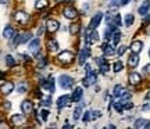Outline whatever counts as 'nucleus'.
<instances>
[{"label": "nucleus", "instance_id": "6e6552de", "mask_svg": "<svg viewBox=\"0 0 150 129\" xmlns=\"http://www.w3.org/2000/svg\"><path fill=\"white\" fill-rule=\"evenodd\" d=\"M13 90H14V85L11 82H1V93L3 94H10Z\"/></svg>", "mask_w": 150, "mask_h": 129}, {"label": "nucleus", "instance_id": "864d4df0", "mask_svg": "<svg viewBox=\"0 0 150 129\" xmlns=\"http://www.w3.org/2000/svg\"><path fill=\"white\" fill-rule=\"evenodd\" d=\"M1 4H6V0H1Z\"/></svg>", "mask_w": 150, "mask_h": 129}, {"label": "nucleus", "instance_id": "37998d69", "mask_svg": "<svg viewBox=\"0 0 150 129\" xmlns=\"http://www.w3.org/2000/svg\"><path fill=\"white\" fill-rule=\"evenodd\" d=\"M96 63H97L99 65H102V64H104L106 61H104V59H103V57H99V59L96 60Z\"/></svg>", "mask_w": 150, "mask_h": 129}, {"label": "nucleus", "instance_id": "473e14b6", "mask_svg": "<svg viewBox=\"0 0 150 129\" xmlns=\"http://www.w3.org/2000/svg\"><path fill=\"white\" fill-rule=\"evenodd\" d=\"M70 32H71V35H76V33L79 32V25L78 24H72L70 27Z\"/></svg>", "mask_w": 150, "mask_h": 129}, {"label": "nucleus", "instance_id": "5701e85b", "mask_svg": "<svg viewBox=\"0 0 150 129\" xmlns=\"http://www.w3.org/2000/svg\"><path fill=\"white\" fill-rule=\"evenodd\" d=\"M31 38H32V33L31 32H27V33H24L22 36H18V44H21V43H27Z\"/></svg>", "mask_w": 150, "mask_h": 129}, {"label": "nucleus", "instance_id": "3c124183", "mask_svg": "<svg viewBox=\"0 0 150 129\" xmlns=\"http://www.w3.org/2000/svg\"><path fill=\"white\" fill-rule=\"evenodd\" d=\"M145 21H146V22H147V21H150V16H147V17H146V20H145Z\"/></svg>", "mask_w": 150, "mask_h": 129}, {"label": "nucleus", "instance_id": "b1692460", "mask_svg": "<svg viewBox=\"0 0 150 129\" xmlns=\"http://www.w3.org/2000/svg\"><path fill=\"white\" fill-rule=\"evenodd\" d=\"M82 99V87H76L74 90V94H72V100L74 102H78Z\"/></svg>", "mask_w": 150, "mask_h": 129}, {"label": "nucleus", "instance_id": "c03bdc74", "mask_svg": "<svg viewBox=\"0 0 150 129\" xmlns=\"http://www.w3.org/2000/svg\"><path fill=\"white\" fill-rule=\"evenodd\" d=\"M45 65H46V60L42 59V60H40V63H39V67H40V68H43Z\"/></svg>", "mask_w": 150, "mask_h": 129}, {"label": "nucleus", "instance_id": "9b49d317", "mask_svg": "<svg viewBox=\"0 0 150 129\" xmlns=\"http://www.w3.org/2000/svg\"><path fill=\"white\" fill-rule=\"evenodd\" d=\"M102 17H103L102 13H96V16L92 18L91 25H89L91 31H92V29H95V28H97V25H99V24H100V21H102Z\"/></svg>", "mask_w": 150, "mask_h": 129}, {"label": "nucleus", "instance_id": "f257e3e1", "mask_svg": "<svg viewBox=\"0 0 150 129\" xmlns=\"http://www.w3.org/2000/svg\"><path fill=\"white\" fill-rule=\"evenodd\" d=\"M59 83L63 89H71L74 86V78L68 75H60L59 76Z\"/></svg>", "mask_w": 150, "mask_h": 129}, {"label": "nucleus", "instance_id": "9d476101", "mask_svg": "<svg viewBox=\"0 0 150 129\" xmlns=\"http://www.w3.org/2000/svg\"><path fill=\"white\" fill-rule=\"evenodd\" d=\"M97 40H99V33H97V31L92 29L91 33H88V36H86V42L92 44V43H96Z\"/></svg>", "mask_w": 150, "mask_h": 129}, {"label": "nucleus", "instance_id": "8fccbe9b", "mask_svg": "<svg viewBox=\"0 0 150 129\" xmlns=\"http://www.w3.org/2000/svg\"><path fill=\"white\" fill-rule=\"evenodd\" d=\"M131 0H122V6H125V4H128Z\"/></svg>", "mask_w": 150, "mask_h": 129}, {"label": "nucleus", "instance_id": "f3484780", "mask_svg": "<svg viewBox=\"0 0 150 129\" xmlns=\"http://www.w3.org/2000/svg\"><path fill=\"white\" fill-rule=\"evenodd\" d=\"M138 64H139V56H138L136 53H132V56L128 59V65L129 67H132V68H135Z\"/></svg>", "mask_w": 150, "mask_h": 129}, {"label": "nucleus", "instance_id": "423d86ee", "mask_svg": "<svg viewBox=\"0 0 150 129\" xmlns=\"http://www.w3.org/2000/svg\"><path fill=\"white\" fill-rule=\"evenodd\" d=\"M21 110H22V113L25 114V115H29V114L33 111V104H32V102H29V100H25V102H22Z\"/></svg>", "mask_w": 150, "mask_h": 129}, {"label": "nucleus", "instance_id": "4be33fe9", "mask_svg": "<svg viewBox=\"0 0 150 129\" xmlns=\"http://www.w3.org/2000/svg\"><path fill=\"white\" fill-rule=\"evenodd\" d=\"M39 46H40V39H33L32 42H29V46H28V47H29L31 51H36Z\"/></svg>", "mask_w": 150, "mask_h": 129}, {"label": "nucleus", "instance_id": "603ef678", "mask_svg": "<svg viewBox=\"0 0 150 129\" xmlns=\"http://www.w3.org/2000/svg\"><path fill=\"white\" fill-rule=\"evenodd\" d=\"M146 99H147V100H149V99H150V92H149V93H147V94H146Z\"/></svg>", "mask_w": 150, "mask_h": 129}, {"label": "nucleus", "instance_id": "7c9ffc66", "mask_svg": "<svg viewBox=\"0 0 150 129\" xmlns=\"http://www.w3.org/2000/svg\"><path fill=\"white\" fill-rule=\"evenodd\" d=\"M124 68V65L121 61H115L114 63V65H112V70H114V72H120V71Z\"/></svg>", "mask_w": 150, "mask_h": 129}, {"label": "nucleus", "instance_id": "ddd939ff", "mask_svg": "<svg viewBox=\"0 0 150 129\" xmlns=\"http://www.w3.org/2000/svg\"><path fill=\"white\" fill-rule=\"evenodd\" d=\"M140 81H142V76H140L139 72H131L129 74V82L132 85H138V83H140Z\"/></svg>", "mask_w": 150, "mask_h": 129}, {"label": "nucleus", "instance_id": "ea45409f", "mask_svg": "<svg viewBox=\"0 0 150 129\" xmlns=\"http://www.w3.org/2000/svg\"><path fill=\"white\" fill-rule=\"evenodd\" d=\"M125 51H127V47H125V46H121V47L118 49V56H122Z\"/></svg>", "mask_w": 150, "mask_h": 129}, {"label": "nucleus", "instance_id": "aec40b11", "mask_svg": "<svg viewBox=\"0 0 150 129\" xmlns=\"http://www.w3.org/2000/svg\"><path fill=\"white\" fill-rule=\"evenodd\" d=\"M40 104L45 106V107H49L52 104V96L50 94H43L42 99H40Z\"/></svg>", "mask_w": 150, "mask_h": 129}, {"label": "nucleus", "instance_id": "09e8293b", "mask_svg": "<svg viewBox=\"0 0 150 129\" xmlns=\"http://www.w3.org/2000/svg\"><path fill=\"white\" fill-rule=\"evenodd\" d=\"M4 107L7 108V110H10V108H11V103H6V104H4Z\"/></svg>", "mask_w": 150, "mask_h": 129}, {"label": "nucleus", "instance_id": "e433bc0d", "mask_svg": "<svg viewBox=\"0 0 150 129\" xmlns=\"http://www.w3.org/2000/svg\"><path fill=\"white\" fill-rule=\"evenodd\" d=\"M82 119H83V122H86V121H91V111H86L83 115H82Z\"/></svg>", "mask_w": 150, "mask_h": 129}, {"label": "nucleus", "instance_id": "5fc2aeb1", "mask_svg": "<svg viewBox=\"0 0 150 129\" xmlns=\"http://www.w3.org/2000/svg\"><path fill=\"white\" fill-rule=\"evenodd\" d=\"M147 128H150V122H149V124H147Z\"/></svg>", "mask_w": 150, "mask_h": 129}, {"label": "nucleus", "instance_id": "49530a36", "mask_svg": "<svg viewBox=\"0 0 150 129\" xmlns=\"http://www.w3.org/2000/svg\"><path fill=\"white\" fill-rule=\"evenodd\" d=\"M150 110V104H145V107L142 108V111H149Z\"/></svg>", "mask_w": 150, "mask_h": 129}, {"label": "nucleus", "instance_id": "f704fd0d", "mask_svg": "<svg viewBox=\"0 0 150 129\" xmlns=\"http://www.w3.org/2000/svg\"><path fill=\"white\" fill-rule=\"evenodd\" d=\"M112 106H114V108H115V111H122L124 110V104L121 102H115Z\"/></svg>", "mask_w": 150, "mask_h": 129}, {"label": "nucleus", "instance_id": "412c9836", "mask_svg": "<svg viewBox=\"0 0 150 129\" xmlns=\"http://www.w3.org/2000/svg\"><path fill=\"white\" fill-rule=\"evenodd\" d=\"M147 124H149V121L145 118H139L135 121V128H147Z\"/></svg>", "mask_w": 150, "mask_h": 129}, {"label": "nucleus", "instance_id": "6ab92c4d", "mask_svg": "<svg viewBox=\"0 0 150 129\" xmlns=\"http://www.w3.org/2000/svg\"><path fill=\"white\" fill-rule=\"evenodd\" d=\"M14 36V29L8 25V27H6L4 28V31H3V38L4 39H11Z\"/></svg>", "mask_w": 150, "mask_h": 129}, {"label": "nucleus", "instance_id": "393cba45", "mask_svg": "<svg viewBox=\"0 0 150 129\" xmlns=\"http://www.w3.org/2000/svg\"><path fill=\"white\" fill-rule=\"evenodd\" d=\"M47 6H49L47 0H36V3H35V7H36L38 10H42V8L47 7Z\"/></svg>", "mask_w": 150, "mask_h": 129}, {"label": "nucleus", "instance_id": "72a5a7b5", "mask_svg": "<svg viewBox=\"0 0 150 129\" xmlns=\"http://www.w3.org/2000/svg\"><path fill=\"white\" fill-rule=\"evenodd\" d=\"M4 60H6V64L8 65V67H13V65H14V63H16V61H14V59L11 57L10 54H7V56L4 57Z\"/></svg>", "mask_w": 150, "mask_h": 129}, {"label": "nucleus", "instance_id": "dca6fc26", "mask_svg": "<svg viewBox=\"0 0 150 129\" xmlns=\"http://www.w3.org/2000/svg\"><path fill=\"white\" fill-rule=\"evenodd\" d=\"M149 8H150V0H145L143 3H142V6L139 7V14L140 16H146L147 14V11H149Z\"/></svg>", "mask_w": 150, "mask_h": 129}, {"label": "nucleus", "instance_id": "6e6d98bb", "mask_svg": "<svg viewBox=\"0 0 150 129\" xmlns=\"http://www.w3.org/2000/svg\"><path fill=\"white\" fill-rule=\"evenodd\" d=\"M149 32H150V27H149Z\"/></svg>", "mask_w": 150, "mask_h": 129}, {"label": "nucleus", "instance_id": "0eeeda50", "mask_svg": "<svg viewBox=\"0 0 150 129\" xmlns=\"http://www.w3.org/2000/svg\"><path fill=\"white\" fill-rule=\"evenodd\" d=\"M70 102H71V97L68 94H63L61 97H59V100H57V106L60 108L61 107H68L70 106Z\"/></svg>", "mask_w": 150, "mask_h": 129}, {"label": "nucleus", "instance_id": "2eb2a0df", "mask_svg": "<svg viewBox=\"0 0 150 129\" xmlns=\"http://www.w3.org/2000/svg\"><path fill=\"white\" fill-rule=\"evenodd\" d=\"M142 47H143V43L140 42V40H135V42H132V44H131L132 53H136V54H139L140 51H142Z\"/></svg>", "mask_w": 150, "mask_h": 129}, {"label": "nucleus", "instance_id": "a18cd8bd", "mask_svg": "<svg viewBox=\"0 0 150 129\" xmlns=\"http://www.w3.org/2000/svg\"><path fill=\"white\" fill-rule=\"evenodd\" d=\"M43 32H45V29H43V27H40L39 29H38V35H39V36H42Z\"/></svg>", "mask_w": 150, "mask_h": 129}, {"label": "nucleus", "instance_id": "79ce46f5", "mask_svg": "<svg viewBox=\"0 0 150 129\" xmlns=\"http://www.w3.org/2000/svg\"><path fill=\"white\" fill-rule=\"evenodd\" d=\"M143 72L150 74V64H147V65H145V67H143Z\"/></svg>", "mask_w": 150, "mask_h": 129}, {"label": "nucleus", "instance_id": "58836bf2", "mask_svg": "<svg viewBox=\"0 0 150 129\" xmlns=\"http://www.w3.org/2000/svg\"><path fill=\"white\" fill-rule=\"evenodd\" d=\"M47 115H49L47 110H42V119L43 121H46V119H47Z\"/></svg>", "mask_w": 150, "mask_h": 129}, {"label": "nucleus", "instance_id": "a211bd4d", "mask_svg": "<svg viewBox=\"0 0 150 129\" xmlns=\"http://www.w3.org/2000/svg\"><path fill=\"white\" fill-rule=\"evenodd\" d=\"M125 89H124L121 85H115L114 86V89H112V96L114 97H122V94L125 93Z\"/></svg>", "mask_w": 150, "mask_h": 129}, {"label": "nucleus", "instance_id": "de8ad7c7", "mask_svg": "<svg viewBox=\"0 0 150 129\" xmlns=\"http://www.w3.org/2000/svg\"><path fill=\"white\" fill-rule=\"evenodd\" d=\"M85 68H86V71H88V74H89V72H92V68H91V65H89V64H85Z\"/></svg>", "mask_w": 150, "mask_h": 129}, {"label": "nucleus", "instance_id": "bb28decb", "mask_svg": "<svg viewBox=\"0 0 150 129\" xmlns=\"http://www.w3.org/2000/svg\"><path fill=\"white\" fill-rule=\"evenodd\" d=\"M103 50H104V54H106V56H108V57L115 54V51H114V47H112V46H107V44H104V46H103Z\"/></svg>", "mask_w": 150, "mask_h": 129}, {"label": "nucleus", "instance_id": "4c0bfd02", "mask_svg": "<svg viewBox=\"0 0 150 129\" xmlns=\"http://www.w3.org/2000/svg\"><path fill=\"white\" fill-rule=\"evenodd\" d=\"M27 90V87H25V83H21V85L18 86V93H25Z\"/></svg>", "mask_w": 150, "mask_h": 129}, {"label": "nucleus", "instance_id": "4d7b16f0", "mask_svg": "<svg viewBox=\"0 0 150 129\" xmlns=\"http://www.w3.org/2000/svg\"><path fill=\"white\" fill-rule=\"evenodd\" d=\"M149 56H150V51H149Z\"/></svg>", "mask_w": 150, "mask_h": 129}, {"label": "nucleus", "instance_id": "c9c22d12", "mask_svg": "<svg viewBox=\"0 0 150 129\" xmlns=\"http://www.w3.org/2000/svg\"><path fill=\"white\" fill-rule=\"evenodd\" d=\"M100 71H102L103 74H107L108 71H110V65L107 64V63H104V64L100 65Z\"/></svg>", "mask_w": 150, "mask_h": 129}, {"label": "nucleus", "instance_id": "2f4dec72", "mask_svg": "<svg viewBox=\"0 0 150 129\" xmlns=\"http://www.w3.org/2000/svg\"><path fill=\"white\" fill-rule=\"evenodd\" d=\"M100 117H102V111H99V110H92L91 111V118L92 119L100 118Z\"/></svg>", "mask_w": 150, "mask_h": 129}, {"label": "nucleus", "instance_id": "4468645a", "mask_svg": "<svg viewBox=\"0 0 150 129\" xmlns=\"http://www.w3.org/2000/svg\"><path fill=\"white\" fill-rule=\"evenodd\" d=\"M11 121H13V124L16 125V126H18V125L25 124V117L21 115V114H16V115L11 117Z\"/></svg>", "mask_w": 150, "mask_h": 129}, {"label": "nucleus", "instance_id": "a878e982", "mask_svg": "<svg viewBox=\"0 0 150 129\" xmlns=\"http://www.w3.org/2000/svg\"><path fill=\"white\" fill-rule=\"evenodd\" d=\"M47 47H49L50 51H57V50H59V43L56 42V40H49Z\"/></svg>", "mask_w": 150, "mask_h": 129}, {"label": "nucleus", "instance_id": "a19ab883", "mask_svg": "<svg viewBox=\"0 0 150 129\" xmlns=\"http://www.w3.org/2000/svg\"><path fill=\"white\" fill-rule=\"evenodd\" d=\"M132 107H134V104H132L131 102H128V103H125V104H124V108H125V110H131Z\"/></svg>", "mask_w": 150, "mask_h": 129}, {"label": "nucleus", "instance_id": "20e7f679", "mask_svg": "<svg viewBox=\"0 0 150 129\" xmlns=\"http://www.w3.org/2000/svg\"><path fill=\"white\" fill-rule=\"evenodd\" d=\"M63 13H64V17L67 20H75L78 17V11L75 10L74 7H65Z\"/></svg>", "mask_w": 150, "mask_h": 129}, {"label": "nucleus", "instance_id": "f03ea898", "mask_svg": "<svg viewBox=\"0 0 150 129\" xmlns=\"http://www.w3.org/2000/svg\"><path fill=\"white\" fill-rule=\"evenodd\" d=\"M72 53H71L70 50H64L63 53L59 54V57H57V60L59 61H61V63H65V64H68V63H71L72 61Z\"/></svg>", "mask_w": 150, "mask_h": 129}, {"label": "nucleus", "instance_id": "c756f323", "mask_svg": "<svg viewBox=\"0 0 150 129\" xmlns=\"http://www.w3.org/2000/svg\"><path fill=\"white\" fill-rule=\"evenodd\" d=\"M134 21H135V18L132 14H127V16H125V27L129 28L132 24H134Z\"/></svg>", "mask_w": 150, "mask_h": 129}, {"label": "nucleus", "instance_id": "7ed1b4c3", "mask_svg": "<svg viewBox=\"0 0 150 129\" xmlns=\"http://www.w3.org/2000/svg\"><path fill=\"white\" fill-rule=\"evenodd\" d=\"M16 20H17V22H20V24H22V25H25V24H28V21H29V16H28L25 11H17L16 13Z\"/></svg>", "mask_w": 150, "mask_h": 129}, {"label": "nucleus", "instance_id": "1a4fd4ad", "mask_svg": "<svg viewBox=\"0 0 150 129\" xmlns=\"http://www.w3.org/2000/svg\"><path fill=\"white\" fill-rule=\"evenodd\" d=\"M88 57H89V49L88 47L82 49V50H81V53H79V57H78V63H79V65L85 64V61H86Z\"/></svg>", "mask_w": 150, "mask_h": 129}, {"label": "nucleus", "instance_id": "cd10ccee", "mask_svg": "<svg viewBox=\"0 0 150 129\" xmlns=\"http://www.w3.org/2000/svg\"><path fill=\"white\" fill-rule=\"evenodd\" d=\"M81 117H82V107H81V106H78V107L74 110L72 118H74V121H76V119H79Z\"/></svg>", "mask_w": 150, "mask_h": 129}, {"label": "nucleus", "instance_id": "39448f33", "mask_svg": "<svg viewBox=\"0 0 150 129\" xmlns=\"http://www.w3.org/2000/svg\"><path fill=\"white\" fill-rule=\"evenodd\" d=\"M96 81H97L96 74L89 72V74H86L85 79H83V86H85V87H88V86H92L93 83H96Z\"/></svg>", "mask_w": 150, "mask_h": 129}, {"label": "nucleus", "instance_id": "c85d7f7f", "mask_svg": "<svg viewBox=\"0 0 150 129\" xmlns=\"http://www.w3.org/2000/svg\"><path fill=\"white\" fill-rule=\"evenodd\" d=\"M111 39H112V44H117L120 40H121V33H120V31H114V33H112V36H111Z\"/></svg>", "mask_w": 150, "mask_h": 129}, {"label": "nucleus", "instance_id": "f8f14e48", "mask_svg": "<svg viewBox=\"0 0 150 129\" xmlns=\"http://www.w3.org/2000/svg\"><path fill=\"white\" fill-rule=\"evenodd\" d=\"M46 28H47L49 32H56L60 28V24L56 21V20H49L47 24H46Z\"/></svg>", "mask_w": 150, "mask_h": 129}]
</instances>
